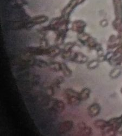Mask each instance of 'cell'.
<instances>
[{
	"mask_svg": "<svg viewBox=\"0 0 122 136\" xmlns=\"http://www.w3.org/2000/svg\"><path fill=\"white\" fill-rule=\"evenodd\" d=\"M64 96L67 103L70 105H77L81 101L80 94L71 89H67L64 91Z\"/></svg>",
	"mask_w": 122,
	"mask_h": 136,
	"instance_id": "obj_1",
	"label": "cell"
},
{
	"mask_svg": "<svg viewBox=\"0 0 122 136\" xmlns=\"http://www.w3.org/2000/svg\"><path fill=\"white\" fill-rule=\"evenodd\" d=\"M73 126V124L72 121H66L62 122L59 126V131L61 134H65L71 130Z\"/></svg>",
	"mask_w": 122,
	"mask_h": 136,
	"instance_id": "obj_2",
	"label": "cell"
},
{
	"mask_svg": "<svg viewBox=\"0 0 122 136\" xmlns=\"http://www.w3.org/2000/svg\"><path fill=\"white\" fill-rule=\"evenodd\" d=\"M65 109V105L62 101L57 100L54 102L52 106V109L54 112L58 113H60L64 111Z\"/></svg>",
	"mask_w": 122,
	"mask_h": 136,
	"instance_id": "obj_3",
	"label": "cell"
},
{
	"mask_svg": "<svg viewBox=\"0 0 122 136\" xmlns=\"http://www.w3.org/2000/svg\"><path fill=\"white\" fill-rule=\"evenodd\" d=\"M100 110V108L97 104H93L88 108V112L89 115L93 117L98 115Z\"/></svg>",
	"mask_w": 122,
	"mask_h": 136,
	"instance_id": "obj_4",
	"label": "cell"
},
{
	"mask_svg": "<svg viewBox=\"0 0 122 136\" xmlns=\"http://www.w3.org/2000/svg\"><path fill=\"white\" fill-rule=\"evenodd\" d=\"M79 128L81 131H82L81 135H89L91 132V130L88 128V126H86L83 123L80 124Z\"/></svg>",
	"mask_w": 122,
	"mask_h": 136,
	"instance_id": "obj_5",
	"label": "cell"
},
{
	"mask_svg": "<svg viewBox=\"0 0 122 136\" xmlns=\"http://www.w3.org/2000/svg\"><path fill=\"white\" fill-rule=\"evenodd\" d=\"M90 90L88 89H85L81 91L80 93V97L81 101H85L88 98L90 95Z\"/></svg>",
	"mask_w": 122,
	"mask_h": 136,
	"instance_id": "obj_6",
	"label": "cell"
}]
</instances>
